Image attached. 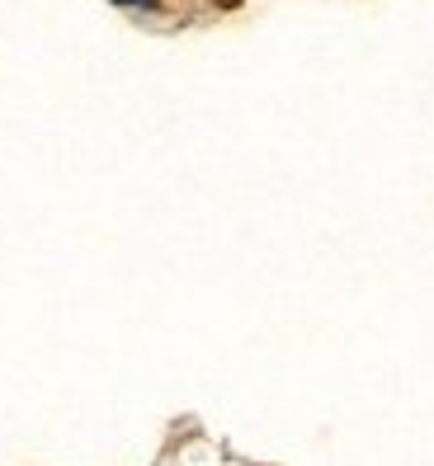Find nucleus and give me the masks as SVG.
I'll return each instance as SVG.
<instances>
[{"label":"nucleus","instance_id":"obj_1","mask_svg":"<svg viewBox=\"0 0 434 466\" xmlns=\"http://www.w3.org/2000/svg\"><path fill=\"white\" fill-rule=\"evenodd\" d=\"M132 5H151V0H132Z\"/></svg>","mask_w":434,"mask_h":466}]
</instances>
